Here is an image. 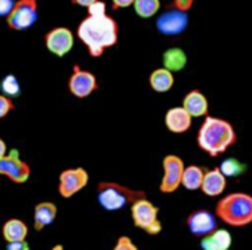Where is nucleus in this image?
<instances>
[{
	"instance_id": "2f4dec72",
	"label": "nucleus",
	"mask_w": 252,
	"mask_h": 250,
	"mask_svg": "<svg viewBox=\"0 0 252 250\" xmlns=\"http://www.w3.org/2000/svg\"><path fill=\"white\" fill-rule=\"evenodd\" d=\"M132 5H134L132 0H114V2H113V9L117 11L120 8H128V6H132Z\"/></svg>"
},
{
	"instance_id": "f3484780",
	"label": "nucleus",
	"mask_w": 252,
	"mask_h": 250,
	"mask_svg": "<svg viewBox=\"0 0 252 250\" xmlns=\"http://www.w3.org/2000/svg\"><path fill=\"white\" fill-rule=\"evenodd\" d=\"M183 108L191 117H203V115H208L209 104H208L206 96L200 90L194 89V90H190L184 96V99H183Z\"/></svg>"
},
{
	"instance_id": "9b49d317",
	"label": "nucleus",
	"mask_w": 252,
	"mask_h": 250,
	"mask_svg": "<svg viewBox=\"0 0 252 250\" xmlns=\"http://www.w3.org/2000/svg\"><path fill=\"white\" fill-rule=\"evenodd\" d=\"M45 45L51 54L61 58L73 49L74 36H73L71 30H68L65 27H57V28H52L51 31L46 33Z\"/></svg>"
},
{
	"instance_id": "9d476101",
	"label": "nucleus",
	"mask_w": 252,
	"mask_h": 250,
	"mask_svg": "<svg viewBox=\"0 0 252 250\" xmlns=\"http://www.w3.org/2000/svg\"><path fill=\"white\" fill-rule=\"evenodd\" d=\"M68 89L73 96L83 99L98 89L96 77L86 70H82L77 64L73 67V73L68 79Z\"/></svg>"
},
{
	"instance_id": "423d86ee",
	"label": "nucleus",
	"mask_w": 252,
	"mask_h": 250,
	"mask_svg": "<svg viewBox=\"0 0 252 250\" xmlns=\"http://www.w3.org/2000/svg\"><path fill=\"white\" fill-rule=\"evenodd\" d=\"M162 166H163V176H162L159 190L163 194H172L180 188L183 182V175L186 169L184 162L181 157L169 154L163 157Z\"/></svg>"
},
{
	"instance_id": "473e14b6",
	"label": "nucleus",
	"mask_w": 252,
	"mask_h": 250,
	"mask_svg": "<svg viewBox=\"0 0 252 250\" xmlns=\"http://www.w3.org/2000/svg\"><path fill=\"white\" fill-rule=\"evenodd\" d=\"M8 154V147H6V142L0 138V160H2L5 156Z\"/></svg>"
},
{
	"instance_id": "0eeeda50",
	"label": "nucleus",
	"mask_w": 252,
	"mask_h": 250,
	"mask_svg": "<svg viewBox=\"0 0 252 250\" xmlns=\"http://www.w3.org/2000/svg\"><path fill=\"white\" fill-rule=\"evenodd\" d=\"M37 2L36 0H18L15 2V8L8 17L6 23L9 28L15 31H23L34 26L37 21Z\"/></svg>"
},
{
	"instance_id": "ddd939ff",
	"label": "nucleus",
	"mask_w": 252,
	"mask_h": 250,
	"mask_svg": "<svg viewBox=\"0 0 252 250\" xmlns=\"http://www.w3.org/2000/svg\"><path fill=\"white\" fill-rule=\"evenodd\" d=\"M218 218L209 210H196L187 216V228L196 237H206L217 229Z\"/></svg>"
},
{
	"instance_id": "f257e3e1",
	"label": "nucleus",
	"mask_w": 252,
	"mask_h": 250,
	"mask_svg": "<svg viewBox=\"0 0 252 250\" xmlns=\"http://www.w3.org/2000/svg\"><path fill=\"white\" fill-rule=\"evenodd\" d=\"M77 37L86 46L88 52L94 58L102 56V54L113 48L119 39V27L113 17H86L77 27Z\"/></svg>"
},
{
	"instance_id": "2eb2a0df",
	"label": "nucleus",
	"mask_w": 252,
	"mask_h": 250,
	"mask_svg": "<svg viewBox=\"0 0 252 250\" xmlns=\"http://www.w3.org/2000/svg\"><path fill=\"white\" fill-rule=\"evenodd\" d=\"M225 187H227V178L222 175L220 167L205 172L203 182L200 187L203 194H206L208 197H218L224 193Z\"/></svg>"
},
{
	"instance_id": "a211bd4d",
	"label": "nucleus",
	"mask_w": 252,
	"mask_h": 250,
	"mask_svg": "<svg viewBox=\"0 0 252 250\" xmlns=\"http://www.w3.org/2000/svg\"><path fill=\"white\" fill-rule=\"evenodd\" d=\"M231 244V234L224 228H217L214 232L200 240L202 250H230Z\"/></svg>"
},
{
	"instance_id": "7c9ffc66",
	"label": "nucleus",
	"mask_w": 252,
	"mask_h": 250,
	"mask_svg": "<svg viewBox=\"0 0 252 250\" xmlns=\"http://www.w3.org/2000/svg\"><path fill=\"white\" fill-rule=\"evenodd\" d=\"M6 250H30V246H29L27 240L15 241V243H6Z\"/></svg>"
},
{
	"instance_id": "6e6552de",
	"label": "nucleus",
	"mask_w": 252,
	"mask_h": 250,
	"mask_svg": "<svg viewBox=\"0 0 252 250\" xmlns=\"http://www.w3.org/2000/svg\"><path fill=\"white\" fill-rule=\"evenodd\" d=\"M0 175L6 176L15 184H24L30 179L32 169L20 157L18 150H11L2 160H0Z\"/></svg>"
},
{
	"instance_id": "6ab92c4d",
	"label": "nucleus",
	"mask_w": 252,
	"mask_h": 250,
	"mask_svg": "<svg viewBox=\"0 0 252 250\" xmlns=\"http://www.w3.org/2000/svg\"><path fill=\"white\" fill-rule=\"evenodd\" d=\"M29 235V226L23 219L11 218L2 226V237L6 243L24 241Z\"/></svg>"
},
{
	"instance_id": "20e7f679",
	"label": "nucleus",
	"mask_w": 252,
	"mask_h": 250,
	"mask_svg": "<svg viewBox=\"0 0 252 250\" xmlns=\"http://www.w3.org/2000/svg\"><path fill=\"white\" fill-rule=\"evenodd\" d=\"M96 198L102 209L107 212H116L128 204H134L140 198H147L144 191L132 190L117 182H99L96 188Z\"/></svg>"
},
{
	"instance_id": "7ed1b4c3",
	"label": "nucleus",
	"mask_w": 252,
	"mask_h": 250,
	"mask_svg": "<svg viewBox=\"0 0 252 250\" xmlns=\"http://www.w3.org/2000/svg\"><path fill=\"white\" fill-rule=\"evenodd\" d=\"M215 216L230 226H246L252 223V195L231 193L220 198L215 206Z\"/></svg>"
},
{
	"instance_id": "72a5a7b5",
	"label": "nucleus",
	"mask_w": 252,
	"mask_h": 250,
	"mask_svg": "<svg viewBox=\"0 0 252 250\" xmlns=\"http://www.w3.org/2000/svg\"><path fill=\"white\" fill-rule=\"evenodd\" d=\"M92 2L94 0H79V2H73L74 5H80V6H85L86 9L92 5Z\"/></svg>"
},
{
	"instance_id": "39448f33",
	"label": "nucleus",
	"mask_w": 252,
	"mask_h": 250,
	"mask_svg": "<svg viewBox=\"0 0 252 250\" xmlns=\"http://www.w3.org/2000/svg\"><path fill=\"white\" fill-rule=\"evenodd\" d=\"M131 216L134 225L149 235H158L162 232V222L159 221V207L150 200L140 198L131 206Z\"/></svg>"
},
{
	"instance_id": "f03ea898",
	"label": "nucleus",
	"mask_w": 252,
	"mask_h": 250,
	"mask_svg": "<svg viewBox=\"0 0 252 250\" xmlns=\"http://www.w3.org/2000/svg\"><path fill=\"white\" fill-rule=\"evenodd\" d=\"M236 132L231 123L218 117L206 115L197 132V145L211 157L224 154L236 144Z\"/></svg>"
},
{
	"instance_id": "4468645a",
	"label": "nucleus",
	"mask_w": 252,
	"mask_h": 250,
	"mask_svg": "<svg viewBox=\"0 0 252 250\" xmlns=\"http://www.w3.org/2000/svg\"><path fill=\"white\" fill-rule=\"evenodd\" d=\"M191 118L183 107H174L165 114V126L172 134H184L191 128Z\"/></svg>"
},
{
	"instance_id": "a878e982",
	"label": "nucleus",
	"mask_w": 252,
	"mask_h": 250,
	"mask_svg": "<svg viewBox=\"0 0 252 250\" xmlns=\"http://www.w3.org/2000/svg\"><path fill=\"white\" fill-rule=\"evenodd\" d=\"M113 250H138V247L135 246L132 238H129L128 235H122L117 238Z\"/></svg>"
},
{
	"instance_id": "f8f14e48",
	"label": "nucleus",
	"mask_w": 252,
	"mask_h": 250,
	"mask_svg": "<svg viewBox=\"0 0 252 250\" xmlns=\"http://www.w3.org/2000/svg\"><path fill=\"white\" fill-rule=\"evenodd\" d=\"M189 24V17L186 12H181L178 9H168L166 12H163L158 21H156V27L158 30L165 34V36H177L181 34L186 27Z\"/></svg>"
},
{
	"instance_id": "412c9836",
	"label": "nucleus",
	"mask_w": 252,
	"mask_h": 250,
	"mask_svg": "<svg viewBox=\"0 0 252 250\" xmlns=\"http://www.w3.org/2000/svg\"><path fill=\"white\" fill-rule=\"evenodd\" d=\"M187 64V55L180 48H171L163 54V68L168 71H181Z\"/></svg>"
},
{
	"instance_id": "f704fd0d",
	"label": "nucleus",
	"mask_w": 252,
	"mask_h": 250,
	"mask_svg": "<svg viewBox=\"0 0 252 250\" xmlns=\"http://www.w3.org/2000/svg\"><path fill=\"white\" fill-rule=\"evenodd\" d=\"M51 250H64V246H63V244H57V246H54Z\"/></svg>"
},
{
	"instance_id": "b1692460",
	"label": "nucleus",
	"mask_w": 252,
	"mask_h": 250,
	"mask_svg": "<svg viewBox=\"0 0 252 250\" xmlns=\"http://www.w3.org/2000/svg\"><path fill=\"white\" fill-rule=\"evenodd\" d=\"M0 89H2V93L8 98H15L21 95V84L17 79V76L14 74H8L3 77L2 83H0Z\"/></svg>"
},
{
	"instance_id": "1a4fd4ad",
	"label": "nucleus",
	"mask_w": 252,
	"mask_h": 250,
	"mask_svg": "<svg viewBox=\"0 0 252 250\" xmlns=\"http://www.w3.org/2000/svg\"><path fill=\"white\" fill-rule=\"evenodd\" d=\"M89 182V175L83 167L67 169L60 173L58 193L64 198H70L79 191H82Z\"/></svg>"
},
{
	"instance_id": "dca6fc26",
	"label": "nucleus",
	"mask_w": 252,
	"mask_h": 250,
	"mask_svg": "<svg viewBox=\"0 0 252 250\" xmlns=\"http://www.w3.org/2000/svg\"><path fill=\"white\" fill-rule=\"evenodd\" d=\"M58 215V207L52 201H42L37 203L34 207V215H33V226L36 231H43L46 226L52 225L54 221L57 219Z\"/></svg>"
},
{
	"instance_id": "c756f323",
	"label": "nucleus",
	"mask_w": 252,
	"mask_h": 250,
	"mask_svg": "<svg viewBox=\"0 0 252 250\" xmlns=\"http://www.w3.org/2000/svg\"><path fill=\"white\" fill-rule=\"evenodd\" d=\"M191 6H193L191 0H175V2H172V5H171V8L178 9V11L186 12V14L191 9Z\"/></svg>"
},
{
	"instance_id": "c85d7f7f",
	"label": "nucleus",
	"mask_w": 252,
	"mask_h": 250,
	"mask_svg": "<svg viewBox=\"0 0 252 250\" xmlns=\"http://www.w3.org/2000/svg\"><path fill=\"white\" fill-rule=\"evenodd\" d=\"M15 8V2L12 0H0V17H9Z\"/></svg>"
},
{
	"instance_id": "cd10ccee",
	"label": "nucleus",
	"mask_w": 252,
	"mask_h": 250,
	"mask_svg": "<svg viewBox=\"0 0 252 250\" xmlns=\"http://www.w3.org/2000/svg\"><path fill=\"white\" fill-rule=\"evenodd\" d=\"M88 15L89 17H102V15H107V6H105V3L96 2V0H94L92 5L88 8Z\"/></svg>"
},
{
	"instance_id": "4be33fe9",
	"label": "nucleus",
	"mask_w": 252,
	"mask_h": 250,
	"mask_svg": "<svg viewBox=\"0 0 252 250\" xmlns=\"http://www.w3.org/2000/svg\"><path fill=\"white\" fill-rule=\"evenodd\" d=\"M203 176H205V172L202 167L196 166V165H191V166H187L184 169V175H183V182L181 185L189 190V191H196V190H200L202 187V182H203Z\"/></svg>"
},
{
	"instance_id": "aec40b11",
	"label": "nucleus",
	"mask_w": 252,
	"mask_h": 250,
	"mask_svg": "<svg viewBox=\"0 0 252 250\" xmlns=\"http://www.w3.org/2000/svg\"><path fill=\"white\" fill-rule=\"evenodd\" d=\"M150 87L158 93H165L174 86V74L165 68H158L150 74Z\"/></svg>"
},
{
	"instance_id": "5701e85b",
	"label": "nucleus",
	"mask_w": 252,
	"mask_h": 250,
	"mask_svg": "<svg viewBox=\"0 0 252 250\" xmlns=\"http://www.w3.org/2000/svg\"><path fill=\"white\" fill-rule=\"evenodd\" d=\"M134 9L138 17L152 18L160 9V2L159 0H137L134 2Z\"/></svg>"
},
{
	"instance_id": "bb28decb",
	"label": "nucleus",
	"mask_w": 252,
	"mask_h": 250,
	"mask_svg": "<svg viewBox=\"0 0 252 250\" xmlns=\"http://www.w3.org/2000/svg\"><path fill=\"white\" fill-rule=\"evenodd\" d=\"M15 104L12 102L11 98L5 96L3 93H0V118H5L6 115H9L11 111H14Z\"/></svg>"
},
{
	"instance_id": "393cba45",
	"label": "nucleus",
	"mask_w": 252,
	"mask_h": 250,
	"mask_svg": "<svg viewBox=\"0 0 252 250\" xmlns=\"http://www.w3.org/2000/svg\"><path fill=\"white\" fill-rule=\"evenodd\" d=\"M220 170L222 172V175H224L225 178H230V176H240V175H243V172L246 170V166H245L242 162L236 160V159H227V160H224V162L221 163Z\"/></svg>"
}]
</instances>
